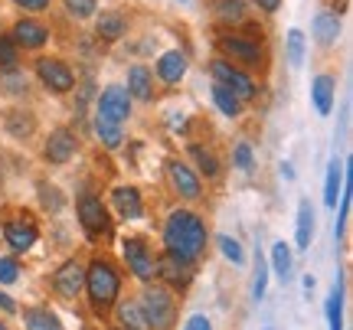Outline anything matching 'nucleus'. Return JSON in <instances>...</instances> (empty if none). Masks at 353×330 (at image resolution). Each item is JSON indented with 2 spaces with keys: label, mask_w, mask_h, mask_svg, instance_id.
Wrapping results in <instances>:
<instances>
[{
  "label": "nucleus",
  "mask_w": 353,
  "mask_h": 330,
  "mask_svg": "<svg viewBox=\"0 0 353 330\" xmlns=\"http://www.w3.org/2000/svg\"><path fill=\"white\" fill-rule=\"evenodd\" d=\"M206 242H210V232H206V223L196 213L174 209L164 219V249L176 258H183L190 265L200 262L203 252H206Z\"/></svg>",
  "instance_id": "1"
},
{
  "label": "nucleus",
  "mask_w": 353,
  "mask_h": 330,
  "mask_svg": "<svg viewBox=\"0 0 353 330\" xmlns=\"http://www.w3.org/2000/svg\"><path fill=\"white\" fill-rule=\"evenodd\" d=\"M88 305L95 314H108L121 294V271L114 268V262L108 258H92V265L85 268V288Z\"/></svg>",
  "instance_id": "2"
},
{
  "label": "nucleus",
  "mask_w": 353,
  "mask_h": 330,
  "mask_svg": "<svg viewBox=\"0 0 353 330\" xmlns=\"http://www.w3.org/2000/svg\"><path fill=\"white\" fill-rule=\"evenodd\" d=\"M216 50L223 52L226 63H232L236 69H242V72H265V69H268V52H265L262 43L242 37L236 30L219 33V37H216Z\"/></svg>",
  "instance_id": "3"
},
{
  "label": "nucleus",
  "mask_w": 353,
  "mask_h": 330,
  "mask_svg": "<svg viewBox=\"0 0 353 330\" xmlns=\"http://www.w3.org/2000/svg\"><path fill=\"white\" fill-rule=\"evenodd\" d=\"M141 318L148 330H174L176 324V298L167 285H154L148 281L144 291H141Z\"/></svg>",
  "instance_id": "4"
},
{
  "label": "nucleus",
  "mask_w": 353,
  "mask_h": 330,
  "mask_svg": "<svg viewBox=\"0 0 353 330\" xmlns=\"http://www.w3.org/2000/svg\"><path fill=\"white\" fill-rule=\"evenodd\" d=\"M210 76H213V82L226 85V89L232 92L242 105L252 102V99H259V85L252 82V76H249V72H242V69H236L232 63H226L223 56L210 59Z\"/></svg>",
  "instance_id": "5"
},
{
  "label": "nucleus",
  "mask_w": 353,
  "mask_h": 330,
  "mask_svg": "<svg viewBox=\"0 0 353 330\" xmlns=\"http://www.w3.org/2000/svg\"><path fill=\"white\" fill-rule=\"evenodd\" d=\"M37 79L39 85L52 95H69V92L76 89V72H72V65L59 59V56H39L37 59Z\"/></svg>",
  "instance_id": "6"
},
{
  "label": "nucleus",
  "mask_w": 353,
  "mask_h": 330,
  "mask_svg": "<svg viewBox=\"0 0 353 330\" xmlns=\"http://www.w3.org/2000/svg\"><path fill=\"white\" fill-rule=\"evenodd\" d=\"M76 213H79L82 229H85V236L92 242L108 239V236H112V219H108V209H105V203H101L95 193H82V196H79Z\"/></svg>",
  "instance_id": "7"
},
{
  "label": "nucleus",
  "mask_w": 353,
  "mask_h": 330,
  "mask_svg": "<svg viewBox=\"0 0 353 330\" xmlns=\"http://www.w3.org/2000/svg\"><path fill=\"white\" fill-rule=\"evenodd\" d=\"M121 255H125L128 271H131L138 281L148 285V281L157 278V255L151 252V245H148L144 239H138V236L121 239Z\"/></svg>",
  "instance_id": "8"
},
{
  "label": "nucleus",
  "mask_w": 353,
  "mask_h": 330,
  "mask_svg": "<svg viewBox=\"0 0 353 330\" xmlns=\"http://www.w3.org/2000/svg\"><path fill=\"white\" fill-rule=\"evenodd\" d=\"M167 180H170V187H174L176 196H183V200H200L203 196L200 174H196L187 161H180V157H170V161H167Z\"/></svg>",
  "instance_id": "9"
},
{
  "label": "nucleus",
  "mask_w": 353,
  "mask_h": 330,
  "mask_svg": "<svg viewBox=\"0 0 353 330\" xmlns=\"http://www.w3.org/2000/svg\"><path fill=\"white\" fill-rule=\"evenodd\" d=\"M76 151H79L76 134H72L69 127H56V131H50V138L43 144V161L52 167H63L76 157Z\"/></svg>",
  "instance_id": "10"
},
{
  "label": "nucleus",
  "mask_w": 353,
  "mask_h": 330,
  "mask_svg": "<svg viewBox=\"0 0 353 330\" xmlns=\"http://www.w3.org/2000/svg\"><path fill=\"white\" fill-rule=\"evenodd\" d=\"M157 278L170 291H183V288H190V281H193V265L183 262V258H176V255L164 252V255H157Z\"/></svg>",
  "instance_id": "11"
},
{
  "label": "nucleus",
  "mask_w": 353,
  "mask_h": 330,
  "mask_svg": "<svg viewBox=\"0 0 353 330\" xmlns=\"http://www.w3.org/2000/svg\"><path fill=\"white\" fill-rule=\"evenodd\" d=\"M50 26L37 20V17H20L10 30V39L20 46V50H43L46 43H50Z\"/></svg>",
  "instance_id": "12"
},
{
  "label": "nucleus",
  "mask_w": 353,
  "mask_h": 330,
  "mask_svg": "<svg viewBox=\"0 0 353 330\" xmlns=\"http://www.w3.org/2000/svg\"><path fill=\"white\" fill-rule=\"evenodd\" d=\"M3 239L13 252H30L39 239V226L33 216H17L3 223Z\"/></svg>",
  "instance_id": "13"
},
{
  "label": "nucleus",
  "mask_w": 353,
  "mask_h": 330,
  "mask_svg": "<svg viewBox=\"0 0 353 330\" xmlns=\"http://www.w3.org/2000/svg\"><path fill=\"white\" fill-rule=\"evenodd\" d=\"M82 288H85V268L79 265L76 258L59 265V271L52 275V291L59 294L63 301H76L79 294H82Z\"/></svg>",
  "instance_id": "14"
},
{
  "label": "nucleus",
  "mask_w": 353,
  "mask_h": 330,
  "mask_svg": "<svg viewBox=\"0 0 353 330\" xmlns=\"http://www.w3.org/2000/svg\"><path fill=\"white\" fill-rule=\"evenodd\" d=\"M95 112L105 114L108 121H118V125H121L128 114H131V95H128V89L125 85H108V89H101Z\"/></svg>",
  "instance_id": "15"
},
{
  "label": "nucleus",
  "mask_w": 353,
  "mask_h": 330,
  "mask_svg": "<svg viewBox=\"0 0 353 330\" xmlns=\"http://www.w3.org/2000/svg\"><path fill=\"white\" fill-rule=\"evenodd\" d=\"M154 72H157V79L164 82V85H176L180 79L187 76V52L180 50H167L161 59H157V65H154Z\"/></svg>",
  "instance_id": "16"
},
{
  "label": "nucleus",
  "mask_w": 353,
  "mask_h": 330,
  "mask_svg": "<svg viewBox=\"0 0 353 330\" xmlns=\"http://www.w3.org/2000/svg\"><path fill=\"white\" fill-rule=\"evenodd\" d=\"M112 203L118 209V216L128 223H138L144 216V203H141V193L134 187H114L112 190Z\"/></svg>",
  "instance_id": "17"
},
{
  "label": "nucleus",
  "mask_w": 353,
  "mask_h": 330,
  "mask_svg": "<svg viewBox=\"0 0 353 330\" xmlns=\"http://www.w3.org/2000/svg\"><path fill=\"white\" fill-rule=\"evenodd\" d=\"M3 127L10 138L26 141L37 134V114L26 112V108H10V112H3Z\"/></svg>",
  "instance_id": "18"
},
{
  "label": "nucleus",
  "mask_w": 353,
  "mask_h": 330,
  "mask_svg": "<svg viewBox=\"0 0 353 330\" xmlns=\"http://www.w3.org/2000/svg\"><path fill=\"white\" fill-rule=\"evenodd\" d=\"M334 95H337V79L330 76V72L314 76V82H311V102H314L317 114H330V108H334Z\"/></svg>",
  "instance_id": "19"
},
{
  "label": "nucleus",
  "mask_w": 353,
  "mask_h": 330,
  "mask_svg": "<svg viewBox=\"0 0 353 330\" xmlns=\"http://www.w3.org/2000/svg\"><path fill=\"white\" fill-rule=\"evenodd\" d=\"M128 95L138 102H151L154 99V72L144 63L128 69Z\"/></svg>",
  "instance_id": "20"
},
{
  "label": "nucleus",
  "mask_w": 353,
  "mask_h": 330,
  "mask_svg": "<svg viewBox=\"0 0 353 330\" xmlns=\"http://www.w3.org/2000/svg\"><path fill=\"white\" fill-rule=\"evenodd\" d=\"M128 33V17L121 10H101V17L95 20V37L105 43H118Z\"/></svg>",
  "instance_id": "21"
},
{
  "label": "nucleus",
  "mask_w": 353,
  "mask_h": 330,
  "mask_svg": "<svg viewBox=\"0 0 353 330\" xmlns=\"http://www.w3.org/2000/svg\"><path fill=\"white\" fill-rule=\"evenodd\" d=\"M311 30H314L317 46H334V43L341 39V17H337V13H330V10H321L314 17Z\"/></svg>",
  "instance_id": "22"
},
{
  "label": "nucleus",
  "mask_w": 353,
  "mask_h": 330,
  "mask_svg": "<svg viewBox=\"0 0 353 330\" xmlns=\"http://www.w3.org/2000/svg\"><path fill=\"white\" fill-rule=\"evenodd\" d=\"M213 3V13L219 23L226 26H242L249 20V13H245V3L242 0H210Z\"/></svg>",
  "instance_id": "23"
},
{
  "label": "nucleus",
  "mask_w": 353,
  "mask_h": 330,
  "mask_svg": "<svg viewBox=\"0 0 353 330\" xmlns=\"http://www.w3.org/2000/svg\"><path fill=\"white\" fill-rule=\"evenodd\" d=\"M187 154H190V161L196 164V170H200L206 180H216V177H219V170H223V167H219V157H216L210 147H203V144H190Z\"/></svg>",
  "instance_id": "24"
},
{
  "label": "nucleus",
  "mask_w": 353,
  "mask_h": 330,
  "mask_svg": "<svg viewBox=\"0 0 353 330\" xmlns=\"http://www.w3.org/2000/svg\"><path fill=\"white\" fill-rule=\"evenodd\" d=\"M23 327L26 330H63L59 318L50 307H23Z\"/></svg>",
  "instance_id": "25"
},
{
  "label": "nucleus",
  "mask_w": 353,
  "mask_h": 330,
  "mask_svg": "<svg viewBox=\"0 0 353 330\" xmlns=\"http://www.w3.org/2000/svg\"><path fill=\"white\" fill-rule=\"evenodd\" d=\"M311 239H314V206L311 200H301L298 203V249H311Z\"/></svg>",
  "instance_id": "26"
},
{
  "label": "nucleus",
  "mask_w": 353,
  "mask_h": 330,
  "mask_svg": "<svg viewBox=\"0 0 353 330\" xmlns=\"http://www.w3.org/2000/svg\"><path fill=\"white\" fill-rule=\"evenodd\" d=\"M95 134H99V141L108 147V151H118V147H121V141H125L121 125H118V121H108V118L99 114V112H95Z\"/></svg>",
  "instance_id": "27"
},
{
  "label": "nucleus",
  "mask_w": 353,
  "mask_h": 330,
  "mask_svg": "<svg viewBox=\"0 0 353 330\" xmlns=\"http://www.w3.org/2000/svg\"><path fill=\"white\" fill-rule=\"evenodd\" d=\"M213 105L223 114H226V118H239L242 108H245V105H242L239 99H236V95L226 89V85H219V82H213Z\"/></svg>",
  "instance_id": "28"
},
{
  "label": "nucleus",
  "mask_w": 353,
  "mask_h": 330,
  "mask_svg": "<svg viewBox=\"0 0 353 330\" xmlns=\"http://www.w3.org/2000/svg\"><path fill=\"white\" fill-rule=\"evenodd\" d=\"M341 187H343V164H341V161H330V167H327V180H324V203H327L330 209L337 206Z\"/></svg>",
  "instance_id": "29"
},
{
  "label": "nucleus",
  "mask_w": 353,
  "mask_h": 330,
  "mask_svg": "<svg viewBox=\"0 0 353 330\" xmlns=\"http://www.w3.org/2000/svg\"><path fill=\"white\" fill-rule=\"evenodd\" d=\"M304 52H307V39H304V33L301 30H288V37H285V56H288L291 69H301Z\"/></svg>",
  "instance_id": "30"
},
{
  "label": "nucleus",
  "mask_w": 353,
  "mask_h": 330,
  "mask_svg": "<svg viewBox=\"0 0 353 330\" xmlns=\"http://www.w3.org/2000/svg\"><path fill=\"white\" fill-rule=\"evenodd\" d=\"M327 324H330V330H343V285H341V281L330 288V298H327Z\"/></svg>",
  "instance_id": "31"
},
{
  "label": "nucleus",
  "mask_w": 353,
  "mask_h": 330,
  "mask_svg": "<svg viewBox=\"0 0 353 330\" xmlns=\"http://www.w3.org/2000/svg\"><path fill=\"white\" fill-rule=\"evenodd\" d=\"M114 307H118L121 330H141V327H144V318H141L138 301H114Z\"/></svg>",
  "instance_id": "32"
},
{
  "label": "nucleus",
  "mask_w": 353,
  "mask_h": 330,
  "mask_svg": "<svg viewBox=\"0 0 353 330\" xmlns=\"http://www.w3.org/2000/svg\"><path fill=\"white\" fill-rule=\"evenodd\" d=\"M272 268H275V275L281 281L291 278V249H288V242H275V245H272Z\"/></svg>",
  "instance_id": "33"
},
{
  "label": "nucleus",
  "mask_w": 353,
  "mask_h": 330,
  "mask_svg": "<svg viewBox=\"0 0 353 330\" xmlns=\"http://www.w3.org/2000/svg\"><path fill=\"white\" fill-rule=\"evenodd\" d=\"M0 69H20V46L10 39V33H0Z\"/></svg>",
  "instance_id": "34"
},
{
  "label": "nucleus",
  "mask_w": 353,
  "mask_h": 330,
  "mask_svg": "<svg viewBox=\"0 0 353 330\" xmlns=\"http://www.w3.org/2000/svg\"><path fill=\"white\" fill-rule=\"evenodd\" d=\"M63 10L76 20H92L99 10V0H63Z\"/></svg>",
  "instance_id": "35"
},
{
  "label": "nucleus",
  "mask_w": 353,
  "mask_h": 330,
  "mask_svg": "<svg viewBox=\"0 0 353 330\" xmlns=\"http://www.w3.org/2000/svg\"><path fill=\"white\" fill-rule=\"evenodd\" d=\"M252 164H255V151H252V144L249 141H239L236 147H232V167H239V170H252Z\"/></svg>",
  "instance_id": "36"
},
{
  "label": "nucleus",
  "mask_w": 353,
  "mask_h": 330,
  "mask_svg": "<svg viewBox=\"0 0 353 330\" xmlns=\"http://www.w3.org/2000/svg\"><path fill=\"white\" fill-rule=\"evenodd\" d=\"M265 288H268V265H265L262 252L255 255V281H252V298L255 301H262L265 298Z\"/></svg>",
  "instance_id": "37"
},
{
  "label": "nucleus",
  "mask_w": 353,
  "mask_h": 330,
  "mask_svg": "<svg viewBox=\"0 0 353 330\" xmlns=\"http://www.w3.org/2000/svg\"><path fill=\"white\" fill-rule=\"evenodd\" d=\"M216 245H219V252L226 255L232 265H242V262H245V255H242V245L232 239V236H219V239H216Z\"/></svg>",
  "instance_id": "38"
},
{
  "label": "nucleus",
  "mask_w": 353,
  "mask_h": 330,
  "mask_svg": "<svg viewBox=\"0 0 353 330\" xmlns=\"http://www.w3.org/2000/svg\"><path fill=\"white\" fill-rule=\"evenodd\" d=\"M39 200H43V206H46L50 213H59V209H63V196H59V190L50 187V183H39Z\"/></svg>",
  "instance_id": "39"
},
{
  "label": "nucleus",
  "mask_w": 353,
  "mask_h": 330,
  "mask_svg": "<svg viewBox=\"0 0 353 330\" xmlns=\"http://www.w3.org/2000/svg\"><path fill=\"white\" fill-rule=\"evenodd\" d=\"M0 85H7L3 92H10V95H17V92L26 89V76L20 72V69H7L3 76H0Z\"/></svg>",
  "instance_id": "40"
},
{
  "label": "nucleus",
  "mask_w": 353,
  "mask_h": 330,
  "mask_svg": "<svg viewBox=\"0 0 353 330\" xmlns=\"http://www.w3.org/2000/svg\"><path fill=\"white\" fill-rule=\"evenodd\" d=\"M17 278H20L17 258H0V285H13Z\"/></svg>",
  "instance_id": "41"
},
{
  "label": "nucleus",
  "mask_w": 353,
  "mask_h": 330,
  "mask_svg": "<svg viewBox=\"0 0 353 330\" xmlns=\"http://www.w3.org/2000/svg\"><path fill=\"white\" fill-rule=\"evenodd\" d=\"M20 10H30V13H43V10H50V3L52 0H13Z\"/></svg>",
  "instance_id": "42"
},
{
  "label": "nucleus",
  "mask_w": 353,
  "mask_h": 330,
  "mask_svg": "<svg viewBox=\"0 0 353 330\" xmlns=\"http://www.w3.org/2000/svg\"><path fill=\"white\" fill-rule=\"evenodd\" d=\"M183 330H213V324H210V318H203V314H193V318L183 324Z\"/></svg>",
  "instance_id": "43"
},
{
  "label": "nucleus",
  "mask_w": 353,
  "mask_h": 330,
  "mask_svg": "<svg viewBox=\"0 0 353 330\" xmlns=\"http://www.w3.org/2000/svg\"><path fill=\"white\" fill-rule=\"evenodd\" d=\"M252 3L262 13H278V10H281V0H252Z\"/></svg>",
  "instance_id": "44"
},
{
  "label": "nucleus",
  "mask_w": 353,
  "mask_h": 330,
  "mask_svg": "<svg viewBox=\"0 0 353 330\" xmlns=\"http://www.w3.org/2000/svg\"><path fill=\"white\" fill-rule=\"evenodd\" d=\"M324 7H327L330 13H337V17H341V13H347V7H350V0H324Z\"/></svg>",
  "instance_id": "45"
},
{
  "label": "nucleus",
  "mask_w": 353,
  "mask_h": 330,
  "mask_svg": "<svg viewBox=\"0 0 353 330\" xmlns=\"http://www.w3.org/2000/svg\"><path fill=\"white\" fill-rule=\"evenodd\" d=\"M0 307H3L7 314H17V305L10 301V294H3V291H0Z\"/></svg>",
  "instance_id": "46"
},
{
  "label": "nucleus",
  "mask_w": 353,
  "mask_h": 330,
  "mask_svg": "<svg viewBox=\"0 0 353 330\" xmlns=\"http://www.w3.org/2000/svg\"><path fill=\"white\" fill-rule=\"evenodd\" d=\"M0 330H10V327H7V320H0Z\"/></svg>",
  "instance_id": "47"
},
{
  "label": "nucleus",
  "mask_w": 353,
  "mask_h": 330,
  "mask_svg": "<svg viewBox=\"0 0 353 330\" xmlns=\"http://www.w3.org/2000/svg\"><path fill=\"white\" fill-rule=\"evenodd\" d=\"M265 330H272V327H265Z\"/></svg>",
  "instance_id": "48"
}]
</instances>
